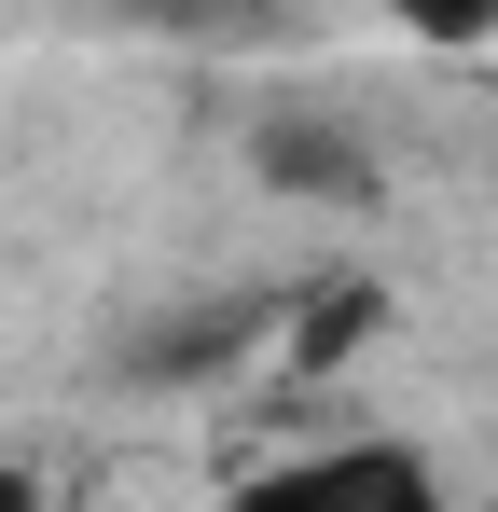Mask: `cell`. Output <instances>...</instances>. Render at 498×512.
Here are the masks:
<instances>
[{
    "label": "cell",
    "instance_id": "obj_2",
    "mask_svg": "<svg viewBox=\"0 0 498 512\" xmlns=\"http://www.w3.org/2000/svg\"><path fill=\"white\" fill-rule=\"evenodd\" d=\"M263 167L305 180V194H332V208L360 194V153H346V139H305V125H277V139H263Z\"/></svg>",
    "mask_w": 498,
    "mask_h": 512
},
{
    "label": "cell",
    "instance_id": "obj_1",
    "mask_svg": "<svg viewBox=\"0 0 498 512\" xmlns=\"http://www.w3.org/2000/svg\"><path fill=\"white\" fill-rule=\"evenodd\" d=\"M236 512H443V485L415 443H305V457H263Z\"/></svg>",
    "mask_w": 498,
    "mask_h": 512
}]
</instances>
